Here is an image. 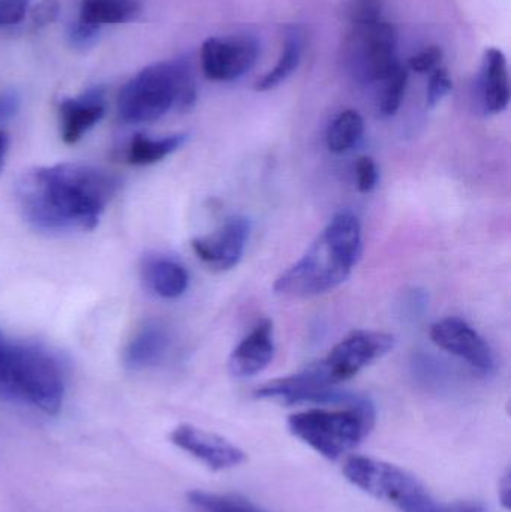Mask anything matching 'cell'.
Returning <instances> with one entry per match:
<instances>
[{"instance_id":"6da1fadb","label":"cell","mask_w":511,"mask_h":512,"mask_svg":"<svg viewBox=\"0 0 511 512\" xmlns=\"http://www.w3.org/2000/svg\"><path fill=\"white\" fill-rule=\"evenodd\" d=\"M119 188L116 176L80 162L26 171L18 204L30 227L42 233L92 231Z\"/></svg>"},{"instance_id":"7a4b0ae2","label":"cell","mask_w":511,"mask_h":512,"mask_svg":"<svg viewBox=\"0 0 511 512\" xmlns=\"http://www.w3.org/2000/svg\"><path fill=\"white\" fill-rule=\"evenodd\" d=\"M363 251L362 224L351 212H339L318 234L299 261L275 280L276 294L315 297L338 288L353 273Z\"/></svg>"},{"instance_id":"3957f363","label":"cell","mask_w":511,"mask_h":512,"mask_svg":"<svg viewBox=\"0 0 511 512\" xmlns=\"http://www.w3.org/2000/svg\"><path fill=\"white\" fill-rule=\"evenodd\" d=\"M395 337L381 331L359 330L345 337L318 363L296 375L267 382L255 391L258 399H278L288 405L323 403L339 384L389 354Z\"/></svg>"},{"instance_id":"277c9868","label":"cell","mask_w":511,"mask_h":512,"mask_svg":"<svg viewBox=\"0 0 511 512\" xmlns=\"http://www.w3.org/2000/svg\"><path fill=\"white\" fill-rule=\"evenodd\" d=\"M197 101V83L186 60H162L141 69L117 96V114L129 125L156 122L171 110H191Z\"/></svg>"},{"instance_id":"5b68a950","label":"cell","mask_w":511,"mask_h":512,"mask_svg":"<svg viewBox=\"0 0 511 512\" xmlns=\"http://www.w3.org/2000/svg\"><path fill=\"white\" fill-rule=\"evenodd\" d=\"M65 396L62 367L44 346L12 342L0 331V397L54 415Z\"/></svg>"},{"instance_id":"8992f818","label":"cell","mask_w":511,"mask_h":512,"mask_svg":"<svg viewBox=\"0 0 511 512\" xmlns=\"http://www.w3.org/2000/svg\"><path fill=\"white\" fill-rule=\"evenodd\" d=\"M374 424V405L365 397L335 411L311 409L288 418L290 432L329 460L339 459L356 448Z\"/></svg>"},{"instance_id":"52a82bcc","label":"cell","mask_w":511,"mask_h":512,"mask_svg":"<svg viewBox=\"0 0 511 512\" xmlns=\"http://www.w3.org/2000/svg\"><path fill=\"white\" fill-rule=\"evenodd\" d=\"M344 474L368 495L395 505L402 512H428L434 508L425 487L398 466L371 457H350Z\"/></svg>"},{"instance_id":"ba28073f","label":"cell","mask_w":511,"mask_h":512,"mask_svg":"<svg viewBox=\"0 0 511 512\" xmlns=\"http://www.w3.org/2000/svg\"><path fill=\"white\" fill-rule=\"evenodd\" d=\"M260 56V44L251 35L206 39L201 47V68L212 81H234L248 74Z\"/></svg>"},{"instance_id":"9c48e42d","label":"cell","mask_w":511,"mask_h":512,"mask_svg":"<svg viewBox=\"0 0 511 512\" xmlns=\"http://www.w3.org/2000/svg\"><path fill=\"white\" fill-rule=\"evenodd\" d=\"M431 339L438 348L461 358L477 372L483 375L494 372L495 357L491 346L464 319L450 316L435 322L431 327Z\"/></svg>"},{"instance_id":"30bf717a","label":"cell","mask_w":511,"mask_h":512,"mask_svg":"<svg viewBox=\"0 0 511 512\" xmlns=\"http://www.w3.org/2000/svg\"><path fill=\"white\" fill-rule=\"evenodd\" d=\"M354 29L363 75L368 80L383 83L401 66L395 27L387 21L378 20L365 26H354Z\"/></svg>"},{"instance_id":"8fae6325","label":"cell","mask_w":511,"mask_h":512,"mask_svg":"<svg viewBox=\"0 0 511 512\" xmlns=\"http://www.w3.org/2000/svg\"><path fill=\"white\" fill-rule=\"evenodd\" d=\"M249 233L251 224L245 216H231L216 233L192 240V251L213 270H231L245 254Z\"/></svg>"},{"instance_id":"7c38bea8","label":"cell","mask_w":511,"mask_h":512,"mask_svg":"<svg viewBox=\"0 0 511 512\" xmlns=\"http://www.w3.org/2000/svg\"><path fill=\"white\" fill-rule=\"evenodd\" d=\"M170 439L176 447L191 454L212 471L234 468L245 460V454L236 445L191 424L176 427Z\"/></svg>"},{"instance_id":"4fadbf2b","label":"cell","mask_w":511,"mask_h":512,"mask_svg":"<svg viewBox=\"0 0 511 512\" xmlns=\"http://www.w3.org/2000/svg\"><path fill=\"white\" fill-rule=\"evenodd\" d=\"M105 114V92L102 87H92L77 98L60 102V135L66 144H75L101 122Z\"/></svg>"},{"instance_id":"5bb4252c","label":"cell","mask_w":511,"mask_h":512,"mask_svg":"<svg viewBox=\"0 0 511 512\" xmlns=\"http://www.w3.org/2000/svg\"><path fill=\"white\" fill-rule=\"evenodd\" d=\"M275 355V337L273 322L263 319L251 333L231 352L228 367L236 378H249L263 372Z\"/></svg>"},{"instance_id":"9a60e30c","label":"cell","mask_w":511,"mask_h":512,"mask_svg":"<svg viewBox=\"0 0 511 512\" xmlns=\"http://www.w3.org/2000/svg\"><path fill=\"white\" fill-rule=\"evenodd\" d=\"M171 330L165 322L150 319L144 322L123 352V363L132 370L149 369L164 360L170 351Z\"/></svg>"},{"instance_id":"2e32d148","label":"cell","mask_w":511,"mask_h":512,"mask_svg":"<svg viewBox=\"0 0 511 512\" xmlns=\"http://www.w3.org/2000/svg\"><path fill=\"white\" fill-rule=\"evenodd\" d=\"M480 98L488 114L503 113L509 107V65L506 54L498 48H488L483 56Z\"/></svg>"},{"instance_id":"e0dca14e","label":"cell","mask_w":511,"mask_h":512,"mask_svg":"<svg viewBox=\"0 0 511 512\" xmlns=\"http://www.w3.org/2000/svg\"><path fill=\"white\" fill-rule=\"evenodd\" d=\"M141 277L150 291L167 300L182 297L189 286L186 268L177 259L165 255L144 256Z\"/></svg>"},{"instance_id":"ac0fdd59","label":"cell","mask_w":511,"mask_h":512,"mask_svg":"<svg viewBox=\"0 0 511 512\" xmlns=\"http://www.w3.org/2000/svg\"><path fill=\"white\" fill-rule=\"evenodd\" d=\"M143 12V0H81L75 23L99 33L104 26L131 23Z\"/></svg>"},{"instance_id":"d6986e66","label":"cell","mask_w":511,"mask_h":512,"mask_svg":"<svg viewBox=\"0 0 511 512\" xmlns=\"http://www.w3.org/2000/svg\"><path fill=\"white\" fill-rule=\"evenodd\" d=\"M188 140L186 134L168 135L162 138H149L146 135H135L129 144L128 158L132 165H152L167 158L179 150Z\"/></svg>"},{"instance_id":"ffe728a7","label":"cell","mask_w":511,"mask_h":512,"mask_svg":"<svg viewBox=\"0 0 511 512\" xmlns=\"http://www.w3.org/2000/svg\"><path fill=\"white\" fill-rule=\"evenodd\" d=\"M365 122L357 111L345 110L333 119L327 129V149L336 155L347 153L362 140Z\"/></svg>"},{"instance_id":"44dd1931","label":"cell","mask_w":511,"mask_h":512,"mask_svg":"<svg viewBox=\"0 0 511 512\" xmlns=\"http://www.w3.org/2000/svg\"><path fill=\"white\" fill-rule=\"evenodd\" d=\"M302 53V36L297 32L290 33L287 39H285L281 56H279L275 68L270 69L261 80H258V83L255 84V90H258V92H267V90L275 89L279 84L284 83V81L299 68Z\"/></svg>"},{"instance_id":"7402d4cb","label":"cell","mask_w":511,"mask_h":512,"mask_svg":"<svg viewBox=\"0 0 511 512\" xmlns=\"http://www.w3.org/2000/svg\"><path fill=\"white\" fill-rule=\"evenodd\" d=\"M189 502L203 512H264L245 499L218 493L191 492Z\"/></svg>"},{"instance_id":"603a6c76","label":"cell","mask_w":511,"mask_h":512,"mask_svg":"<svg viewBox=\"0 0 511 512\" xmlns=\"http://www.w3.org/2000/svg\"><path fill=\"white\" fill-rule=\"evenodd\" d=\"M408 71L404 66H399L386 80L383 81V90L380 96V111L383 116H395L404 101L407 90Z\"/></svg>"},{"instance_id":"cb8c5ba5","label":"cell","mask_w":511,"mask_h":512,"mask_svg":"<svg viewBox=\"0 0 511 512\" xmlns=\"http://www.w3.org/2000/svg\"><path fill=\"white\" fill-rule=\"evenodd\" d=\"M452 89L453 81L446 69L437 68L434 72H431L428 95H426V102H428L429 107H435V105L440 104Z\"/></svg>"},{"instance_id":"d4e9b609","label":"cell","mask_w":511,"mask_h":512,"mask_svg":"<svg viewBox=\"0 0 511 512\" xmlns=\"http://www.w3.org/2000/svg\"><path fill=\"white\" fill-rule=\"evenodd\" d=\"M354 26H365L383 20V2L381 0H354L351 9Z\"/></svg>"},{"instance_id":"484cf974","label":"cell","mask_w":511,"mask_h":512,"mask_svg":"<svg viewBox=\"0 0 511 512\" xmlns=\"http://www.w3.org/2000/svg\"><path fill=\"white\" fill-rule=\"evenodd\" d=\"M357 188L362 194L374 191L378 183V168L374 159L360 156L356 164Z\"/></svg>"},{"instance_id":"4316f807","label":"cell","mask_w":511,"mask_h":512,"mask_svg":"<svg viewBox=\"0 0 511 512\" xmlns=\"http://www.w3.org/2000/svg\"><path fill=\"white\" fill-rule=\"evenodd\" d=\"M441 60H443L441 48L429 47L411 57L408 66L417 74H431L435 69L440 68Z\"/></svg>"},{"instance_id":"83f0119b","label":"cell","mask_w":511,"mask_h":512,"mask_svg":"<svg viewBox=\"0 0 511 512\" xmlns=\"http://www.w3.org/2000/svg\"><path fill=\"white\" fill-rule=\"evenodd\" d=\"M32 0H0V29L23 21Z\"/></svg>"},{"instance_id":"f1b7e54d","label":"cell","mask_w":511,"mask_h":512,"mask_svg":"<svg viewBox=\"0 0 511 512\" xmlns=\"http://www.w3.org/2000/svg\"><path fill=\"white\" fill-rule=\"evenodd\" d=\"M59 12V0H41L30 12V18H32V23L38 29H42V27H47L54 23L56 18L59 17Z\"/></svg>"},{"instance_id":"f546056e","label":"cell","mask_w":511,"mask_h":512,"mask_svg":"<svg viewBox=\"0 0 511 512\" xmlns=\"http://www.w3.org/2000/svg\"><path fill=\"white\" fill-rule=\"evenodd\" d=\"M21 107V96L17 90H0V123L12 119Z\"/></svg>"},{"instance_id":"4dcf8cb0","label":"cell","mask_w":511,"mask_h":512,"mask_svg":"<svg viewBox=\"0 0 511 512\" xmlns=\"http://www.w3.org/2000/svg\"><path fill=\"white\" fill-rule=\"evenodd\" d=\"M428 512H485V508L479 504H456L452 507L441 508V510H435V507Z\"/></svg>"},{"instance_id":"1f68e13d","label":"cell","mask_w":511,"mask_h":512,"mask_svg":"<svg viewBox=\"0 0 511 512\" xmlns=\"http://www.w3.org/2000/svg\"><path fill=\"white\" fill-rule=\"evenodd\" d=\"M510 490V474H506V477H504L503 481L500 483V499L506 508L510 507Z\"/></svg>"},{"instance_id":"d6a6232c","label":"cell","mask_w":511,"mask_h":512,"mask_svg":"<svg viewBox=\"0 0 511 512\" xmlns=\"http://www.w3.org/2000/svg\"><path fill=\"white\" fill-rule=\"evenodd\" d=\"M9 149V135L5 131H0V170H2L3 162H5L6 153Z\"/></svg>"}]
</instances>
